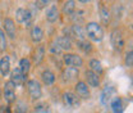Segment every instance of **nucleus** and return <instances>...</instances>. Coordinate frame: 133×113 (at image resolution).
<instances>
[{
    "mask_svg": "<svg viewBox=\"0 0 133 113\" xmlns=\"http://www.w3.org/2000/svg\"><path fill=\"white\" fill-rule=\"evenodd\" d=\"M79 79V69L73 67H64L60 72V80L64 84H76Z\"/></svg>",
    "mask_w": 133,
    "mask_h": 113,
    "instance_id": "39448f33",
    "label": "nucleus"
},
{
    "mask_svg": "<svg viewBox=\"0 0 133 113\" xmlns=\"http://www.w3.org/2000/svg\"><path fill=\"white\" fill-rule=\"evenodd\" d=\"M8 48V40H6V36L4 31L0 28V53H4Z\"/></svg>",
    "mask_w": 133,
    "mask_h": 113,
    "instance_id": "c85d7f7f",
    "label": "nucleus"
},
{
    "mask_svg": "<svg viewBox=\"0 0 133 113\" xmlns=\"http://www.w3.org/2000/svg\"><path fill=\"white\" fill-rule=\"evenodd\" d=\"M45 57H46V45L45 44H38L33 48L30 61H31L32 64L40 66L45 61Z\"/></svg>",
    "mask_w": 133,
    "mask_h": 113,
    "instance_id": "0eeeda50",
    "label": "nucleus"
},
{
    "mask_svg": "<svg viewBox=\"0 0 133 113\" xmlns=\"http://www.w3.org/2000/svg\"><path fill=\"white\" fill-rule=\"evenodd\" d=\"M33 19V13L28 8H18L16 10V21L17 23H26V25H31Z\"/></svg>",
    "mask_w": 133,
    "mask_h": 113,
    "instance_id": "6e6552de",
    "label": "nucleus"
},
{
    "mask_svg": "<svg viewBox=\"0 0 133 113\" xmlns=\"http://www.w3.org/2000/svg\"><path fill=\"white\" fill-rule=\"evenodd\" d=\"M0 73L3 77H6L10 73V58L6 54L0 59Z\"/></svg>",
    "mask_w": 133,
    "mask_h": 113,
    "instance_id": "6ab92c4d",
    "label": "nucleus"
},
{
    "mask_svg": "<svg viewBox=\"0 0 133 113\" xmlns=\"http://www.w3.org/2000/svg\"><path fill=\"white\" fill-rule=\"evenodd\" d=\"M111 109L114 113H123V100L122 98L116 97L114 100H111Z\"/></svg>",
    "mask_w": 133,
    "mask_h": 113,
    "instance_id": "a878e982",
    "label": "nucleus"
},
{
    "mask_svg": "<svg viewBox=\"0 0 133 113\" xmlns=\"http://www.w3.org/2000/svg\"><path fill=\"white\" fill-rule=\"evenodd\" d=\"M0 99H1V86H0Z\"/></svg>",
    "mask_w": 133,
    "mask_h": 113,
    "instance_id": "2f4dec72",
    "label": "nucleus"
},
{
    "mask_svg": "<svg viewBox=\"0 0 133 113\" xmlns=\"http://www.w3.org/2000/svg\"><path fill=\"white\" fill-rule=\"evenodd\" d=\"M31 67H32V63H31V61H30V58H22L21 61H19V66H18V68L21 69V72L24 75V76H28V73H30V71H31Z\"/></svg>",
    "mask_w": 133,
    "mask_h": 113,
    "instance_id": "5701e85b",
    "label": "nucleus"
},
{
    "mask_svg": "<svg viewBox=\"0 0 133 113\" xmlns=\"http://www.w3.org/2000/svg\"><path fill=\"white\" fill-rule=\"evenodd\" d=\"M44 36H45L44 35V30L38 25H35L31 28V31H30V39H31V41L35 45L41 44V41L44 40Z\"/></svg>",
    "mask_w": 133,
    "mask_h": 113,
    "instance_id": "dca6fc26",
    "label": "nucleus"
},
{
    "mask_svg": "<svg viewBox=\"0 0 133 113\" xmlns=\"http://www.w3.org/2000/svg\"><path fill=\"white\" fill-rule=\"evenodd\" d=\"M62 59H63V63L65 64V67H73V68H78L83 66V58L77 54V53H64L62 55Z\"/></svg>",
    "mask_w": 133,
    "mask_h": 113,
    "instance_id": "423d86ee",
    "label": "nucleus"
},
{
    "mask_svg": "<svg viewBox=\"0 0 133 113\" xmlns=\"http://www.w3.org/2000/svg\"><path fill=\"white\" fill-rule=\"evenodd\" d=\"M88 69L90 71H92L94 73H96L97 76H101L102 73H104V67L101 64V62H100L97 58H92V59H90V62H88Z\"/></svg>",
    "mask_w": 133,
    "mask_h": 113,
    "instance_id": "412c9836",
    "label": "nucleus"
},
{
    "mask_svg": "<svg viewBox=\"0 0 133 113\" xmlns=\"http://www.w3.org/2000/svg\"><path fill=\"white\" fill-rule=\"evenodd\" d=\"M52 41L55 43V45H56L58 48L62 50V53H63V51H65V53H70V50L73 49V43H72L68 37L63 36V35L56 36Z\"/></svg>",
    "mask_w": 133,
    "mask_h": 113,
    "instance_id": "9b49d317",
    "label": "nucleus"
},
{
    "mask_svg": "<svg viewBox=\"0 0 133 113\" xmlns=\"http://www.w3.org/2000/svg\"><path fill=\"white\" fill-rule=\"evenodd\" d=\"M14 104L16 105H14L13 113H28V111H30L28 103H26L24 100H17Z\"/></svg>",
    "mask_w": 133,
    "mask_h": 113,
    "instance_id": "393cba45",
    "label": "nucleus"
},
{
    "mask_svg": "<svg viewBox=\"0 0 133 113\" xmlns=\"http://www.w3.org/2000/svg\"><path fill=\"white\" fill-rule=\"evenodd\" d=\"M76 45H77V48L79 49V50H82L84 54H90V53L94 50L92 43H91V41H88L87 39H86V40H82V41L76 43Z\"/></svg>",
    "mask_w": 133,
    "mask_h": 113,
    "instance_id": "b1692460",
    "label": "nucleus"
},
{
    "mask_svg": "<svg viewBox=\"0 0 133 113\" xmlns=\"http://www.w3.org/2000/svg\"><path fill=\"white\" fill-rule=\"evenodd\" d=\"M3 27H4V33H5L10 40L17 39V26H16V22H14L13 18L5 17V18L3 19Z\"/></svg>",
    "mask_w": 133,
    "mask_h": 113,
    "instance_id": "1a4fd4ad",
    "label": "nucleus"
},
{
    "mask_svg": "<svg viewBox=\"0 0 133 113\" xmlns=\"http://www.w3.org/2000/svg\"><path fill=\"white\" fill-rule=\"evenodd\" d=\"M0 113H12L10 105H0Z\"/></svg>",
    "mask_w": 133,
    "mask_h": 113,
    "instance_id": "7c9ffc66",
    "label": "nucleus"
},
{
    "mask_svg": "<svg viewBox=\"0 0 133 113\" xmlns=\"http://www.w3.org/2000/svg\"><path fill=\"white\" fill-rule=\"evenodd\" d=\"M110 13H111V18L115 17L116 19H119L123 14V5L122 4H114L113 9H110Z\"/></svg>",
    "mask_w": 133,
    "mask_h": 113,
    "instance_id": "bb28decb",
    "label": "nucleus"
},
{
    "mask_svg": "<svg viewBox=\"0 0 133 113\" xmlns=\"http://www.w3.org/2000/svg\"><path fill=\"white\" fill-rule=\"evenodd\" d=\"M41 81H42L44 85L51 86V85L56 81V76H55V73H54L51 69L46 68V69H44V71L41 72Z\"/></svg>",
    "mask_w": 133,
    "mask_h": 113,
    "instance_id": "a211bd4d",
    "label": "nucleus"
},
{
    "mask_svg": "<svg viewBox=\"0 0 133 113\" xmlns=\"http://www.w3.org/2000/svg\"><path fill=\"white\" fill-rule=\"evenodd\" d=\"M45 18L50 23H55L60 18V10H59V8H58L56 4H51V5H49L46 8V10H45Z\"/></svg>",
    "mask_w": 133,
    "mask_h": 113,
    "instance_id": "ddd939ff",
    "label": "nucleus"
},
{
    "mask_svg": "<svg viewBox=\"0 0 133 113\" xmlns=\"http://www.w3.org/2000/svg\"><path fill=\"white\" fill-rule=\"evenodd\" d=\"M99 16H100V21H101L102 26H109L110 25V22H111L110 8L108 5H105L104 3H101V5H100V8H99Z\"/></svg>",
    "mask_w": 133,
    "mask_h": 113,
    "instance_id": "4468645a",
    "label": "nucleus"
},
{
    "mask_svg": "<svg viewBox=\"0 0 133 113\" xmlns=\"http://www.w3.org/2000/svg\"><path fill=\"white\" fill-rule=\"evenodd\" d=\"M62 99H63L64 105L69 108H77L81 105V99L72 91H64L62 94Z\"/></svg>",
    "mask_w": 133,
    "mask_h": 113,
    "instance_id": "9d476101",
    "label": "nucleus"
},
{
    "mask_svg": "<svg viewBox=\"0 0 133 113\" xmlns=\"http://www.w3.org/2000/svg\"><path fill=\"white\" fill-rule=\"evenodd\" d=\"M84 82L87 84L88 87H99L100 86V76L94 73L90 69L84 71Z\"/></svg>",
    "mask_w": 133,
    "mask_h": 113,
    "instance_id": "f3484780",
    "label": "nucleus"
},
{
    "mask_svg": "<svg viewBox=\"0 0 133 113\" xmlns=\"http://www.w3.org/2000/svg\"><path fill=\"white\" fill-rule=\"evenodd\" d=\"M74 94L79 99H88L91 97V93H90V87L87 86V84L84 81H77L74 84Z\"/></svg>",
    "mask_w": 133,
    "mask_h": 113,
    "instance_id": "f8f14e48",
    "label": "nucleus"
},
{
    "mask_svg": "<svg viewBox=\"0 0 133 113\" xmlns=\"http://www.w3.org/2000/svg\"><path fill=\"white\" fill-rule=\"evenodd\" d=\"M48 4H49L48 0H41V1H35V3H33V7L37 8V9H42V8H45Z\"/></svg>",
    "mask_w": 133,
    "mask_h": 113,
    "instance_id": "c756f323",
    "label": "nucleus"
},
{
    "mask_svg": "<svg viewBox=\"0 0 133 113\" xmlns=\"http://www.w3.org/2000/svg\"><path fill=\"white\" fill-rule=\"evenodd\" d=\"M113 93H114V87H113V86H106V87L102 90V93H101V95H100V102H101L102 105H108V104L111 102Z\"/></svg>",
    "mask_w": 133,
    "mask_h": 113,
    "instance_id": "aec40b11",
    "label": "nucleus"
},
{
    "mask_svg": "<svg viewBox=\"0 0 133 113\" xmlns=\"http://www.w3.org/2000/svg\"><path fill=\"white\" fill-rule=\"evenodd\" d=\"M16 89H17V86L10 80L6 81L4 84L3 89H1V94H3V97H4V99H5V102H6L8 105H12V104H14L17 102Z\"/></svg>",
    "mask_w": 133,
    "mask_h": 113,
    "instance_id": "20e7f679",
    "label": "nucleus"
},
{
    "mask_svg": "<svg viewBox=\"0 0 133 113\" xmlns=\"http://www.w3.org/2000/svg\"><path fill=\"white\" fill-rule=\"evenodd\" d=\"M76 4H77V3H76V1H73V0L64 1V3H63V7H62V13H63L64 16L70 17L73 13H74L76 8H77V5H76Z\"/></svg>",
    "mask_w": 133,
    "mask_h": 113,
    "instance_id": "4be33fe9",
    "label": "nucleus"
},
{
    "mask_svg": "<svg viewBox=\"0 0 133 113\" xmlns=\"http://www.w3.org/2000/svg\"><path fill=\"white\" fill-rule=\"evenodd\" d=\"M124 64L127 68H132L133 66V51L132 49H129L128 51H125V55H124Z\"/></svg>",
    "mask_w": 133,
    "mask_h": 113,
    "instance_id": "cd10ccee",
    "label": "nucleus"
},
{
    "mask_svg": "<svg viewBox=\"0 0 133 113\" xmlns=\"http://www.w3.org/2000/svg\"><path fill=\"white\" fill-rule=\"evenodd\" d=\"M110 44L116 53H122L125 46V36L120 28H114L110 33Z\"/></svg>",
    "mask_w": 133,
    "mask_h": 113,
    "instance_id": "f03ea898",
    "label": "nucleus"
},
{
    "mask_svg": "<svg viewBox=\"0 0 133 113\" xmlns=\"http://www.w3.org/2000/svg\"><path fill=\"white\" fill-rule=\"evenodd\" d=\"M84 32H86V37L91 43H101L104 36H105L104 28L101 27V25H99L97 22H88V23H86Z\"/></svg>",
    "mask_w": 133,
    "mask_h": 113,
    "instance_id": "f257e3e1",
    "label": "nucleus"
},
{
    "mask_svg": "<svg viewBox=\"0 0 133 113\" xmlns=\"http://www.w3.org/2000/svg\"><path fill=\"white\" fill-rule=\"evenodd\" d=\"M26 87H27V93L31 98V100L36 102L40 100L42 97V89H41V84L40 81L36 79H30L26 82Z\"/></svg>",
    "mask_w": 133,
    "mask_h": 113,
    "instance_id": "7ed1b4c3",
    "label": "nucleus"
},
{
    "mask_svg": "<svg viewBox=\"0 0 133 113\" xmlns=\"http://www.w3.org/2000/svg\"><path fill=\"white\" fill-rule=\"evenodd\" d=\"M10 81L16 85V86H21V85H24L26 82H27V77L28 76H24L22 72H21V69L16 67L13 71H10Z\"/></svg>",
    "mask_w": 133,
    "mask_h": 113,
    "instance_id": "2eb2a0df",
    "label": "nucleus"
}]
</instances>
